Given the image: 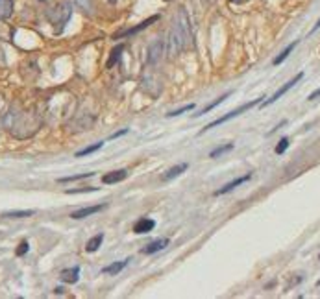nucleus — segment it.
<instances>
[{
    "label": "nucleus",
    "mask_w": 320,
    "mask_h": 299,
    "mask_svg": "<svg viewBox=\"0 0 320 299\" xmlns=\"http://www.w3.org/2000/svg\"><path fill=\"white\" fill-rule=\"evenodd\" d=\"M36 213V211H10V213H4L2 216L4 218H28L32 214Z\"/></svg>",
    "instance_id": "20"
},
{
    "label": "nucleus",
    "mask_w": 320,
    "mask_h": 299,
    "mask_svg": "<svg viewBox=\"0 0 320 299\" xmlns=\"http://www.w3.org/2000/svg\"><path fill=\"white\" fill-rule=\"evenodd\" d=\"M13 13V0H0V18H10Z\"/></svg>",
    "instance_id": "14"
},
{
    "label": "nucleus",
    "mask_w": 320,
    "mask_h": 299,
    "mask_svg": "<svg viewBox=\"0 0 320 299\" xmlns=\"http://www.w3.org/2000/svg\"><path fill=\"white\" fill-rule=\"evenodd\" d=\"M163 50H165V41L156 39V41L150 44V48H148L146 63H148V65H154V63L159 61V59H161V55H163Z\"/></svg>",
    "instance_id": "5"
},
{
    "label": "nucleus",
    "mask_w": 320,
    "mask_h": 299,
    "mask_svg": "<svg viewBox=\"0 0 320 299\" xmlns=\"http://www.w3.org/2000/svg\"><path fill=\"white\" fill-rule=\"evenodd\" d=\"M12 35H13V30L6 24V22H2V18H0V39H6V41H10V39H12Z\"/></svg>",
    "instance_id": "22"
},
{
    "label": "nucleus",
    "mask_w": 320,
    "mask_h": 299,
    "mask_svg": "<svg viewBox=\"0 0 320 299\" xmlns=\"http://www.w3.org/2000/svg\"><path fill=\"white\" fill-rule=\"evenodd\" d=\"M296 44H298V41H294V43H290L289 46H287V48H285L283 52H281V54H279L278 57H276V59H274V61H272V63H274V65H279V63H283L285 59H287V57H289V54H290V52H292V50H294V46H296Z\"/></svg>",
    "instance_id": "19"
},
{
    "label": "nucleus",
    "mask_w": 320,
    "mask_h": 299,
    "mask_svg": "<svg viewBox=\"0 0 320 299\" xmlns=\"http://www.w3.org/2000/svg\"><path fill=\"white\" fill-rule=\"evenodd\" d=\"M126 131H128V129H122V131H117V133L111 135V139H117V137H121V135H124V133H126Z\"/></svg>",
    "instance_id": "31"
},
{
    "label": "nucleus",
    "mask_w": 320,
    "mask_h": 299,
    "mask_svg": "<svg viewBox=\"0 0 320 299\" xmlns=\"http://www.w3.org/2000/svg\"><path fill=\"white\" fill-rule=\"evenodd\" d=\"M154 227H156V222L154 220H150V218H139L133 224V233L135 235H145V233H150Z\"/></svg>",
    "instance_id": "7"
},
{
    "label": "nucleus",
    "mask_w": 320,
    "mask_h": 299,
    "mask_svg": "<svg viewBox=\"0 0 320 299\" xmlns=\"http://www.w3.org/2000/svg\"><path fill=\"white\" fill-rule=\"evenodd\" d=\"M28 248H30V246H28V242H21V244H19V248H17V257L25 255L26 251H28Z\"/></svg>",
    "instance_id": "28"
},
{
    "label": "nucleus",
    "mask_w": 320,
    "mask_h": 299,
    "mask_svg": "<svg viewBox=\"0 0 320 299\" xmlns=\"http://www.w3.org/2000/svg\"><path fill=\"white\" fill-rule=\"evenodd\" d=\"M122 52H124V44H119L117 48L111 50V55H109V61H108V65H106V67H108V68L113 67V65H115V63L119 61V57H121Z\"/></svg>",
    "instance_id": "18"
},
{
    "label": "nucleus",
    "mask_w": 320,
    "mask_h": 299,
    "mask_svg": "<svg viewBox=\"0 0 320 299\" xmlns=\"http://www.w3.org/2000/svg\"><path fill=\"white\" fill-rule=\"evenodd\" d=\"M191 43V22H189L187 11L180 7L174 17L172 28H170L169 39H167V54L170 57L181 54Z\"/></svg>",
    "instance_id": "1"
},
{
    "label": "nucleus",
    "mask_w": 320,
    "mask_h": 299,
    "mask_svg": "<svg viewBox=\"0 0 320 299\" xmlns=\"http://www.w3.org/2000/svg\"><path fill=\"white\" fill-rule=\"evenodd\" d=\"M128 177V172L126 170H113V172H108L106 176H102V183L104 185H113V183H121Z\"/></svg>",
    "instance_id": "8"
},
{
    "label": "nucleus",
    "mask_w": 320,
    "mask_h": 299,
    "mask_svg": "<svg viewBox=\"0 0 320 299\" xmlns=\"http://www.w3.org/2000/svg\"><path fill=\"white\" fill-rule=\"evenodd\" d=\"M102 144H104V142H97V144H93V146L84 148V150L76 152V157H85V155H89V153H95L97 150H100V148H102Z\"/></svg>",
    "instance_id": "21"
},
{
    "label": "nucleus",
    "mask_w": 320,
    "mask_h": 299,
    "mask_svg": "<svg viewBox=\"0 0 320 299\" xmlns=\"http://www.w3.org/2000/svg\"><path fill=\"white\" fill-rule=\"evenodd\" d=\"M102 242H104V235H95L91 240H87V244H85V251H89V253L97 251L98 248L102 246Z\"/></svg>",
    "instance_id": "15"
},
{
    "label": "nucleus",
    "mask_w": 320,
    "mask_h": 299,
    "mask_svg": "<svg viewBox=\"0 0 320 299\" xmlns=\"http://www.w3.org/2000/svg\"><path fill=\"white\" fill-rule=\"evenodd\" d=\"M194 109V104H187V105H183V107H180V109H176V111H170L167 116H178V115H183L185 111H191Z\"/></svg>",
    "instance_id": "26"
},
{
    "label": "nucleus",
    "mask_w": 320,
    "mask_h": 299,
    "mask_svg": "<svg viewBox=\"0 0 320 299\" xmlns=\"http://www.w3.org/2000/svg\"><path fill=\"white\" fill-rule=\"evenodd\" d=\"M187 163H181V165H176L174 168H170L169 172H167V174H165L163 176V179L165 181H170V179H172V177H176V176H180V174H183V172L187 170Z\"/></svg>",
    "instance_id": "16"
},
{
    "label": "nucleus",
    "mask_w": 320,
    "mask_h": 299,
    "mask_svg": "<svg viewBox=\"0 0 320 299\" xmlns=\"http://www.w3.org/2000/svg\"><path fill=\"white\" fill-rule=\"evenodd\" d=\"M167 244H169V240H167V238H157V240L150 242L146 248H143V253H145V255H154V253H157V251L165 250Z\"/></svg>",
    "instance_id": "10"
},
{
    "label": "nucleus",
    "mask_w": 320,
    "mask_h": 299,
    "mask_svg": "<svg viewBox=\"0 0 320 299\" xmlns=\"http://www.w3.org/2000/svg\"><path fill=\"white\" fill-rule=\"evenodd\" d=\"M230 150H233V144H224V146H218V148H215L211 153H209V157L215 159V157H218V155H222V153L230 152Z\"/></svg>",
    "instance_id": "23"
},
{
    "label": "nucleus",
    "mask_w": 320,
    "mask_h": 299,
    "mask_svg": "<svg viewBox=\"0 0 320 299\" xmlns=\"http://www.w3.org/2000/svg\"><path fill=\"white\" fill-rule=\"evenodd\" d=\"M78 275H80V268L78 266H74V268H67L61 272L60 279L63 283H69V285H73V283L78 281Z\"/></svg>",
    "instance_id": "12"
},
{
    "label": "nucleus",
    "mask_w": 320,
    "mask_h": 299,
    "mask_svg": "<svg viewBox=\"0 0 320 299\" xmlns=\"http://www.w3.org/2000/svg\"><path fill=\"white\" fill-rule=\"evenodd\" d=\"M109 2H115V0H109Z\"/></svg>",
    "instance_id": "34"
},
{
    "label": "nucleus",
    "mask_w": 320,
    "mask_h": 299,
    "mask_svg": "<svg viewBox=\"0 0 320 299\" xmlns=\"http://www.w3.org/2000/svg\"><path fill=\"white\" fill-rule=\"evenodd\" d=\"M49 17L52 20V24H60V28L65 24L69 17H71V7L67 6V4H60V6H56L54 9H50L49 11Z\"/></svg>",
    "instance_id": "3"
},
{
    "label": "nucleus",
    "mask_w": 320,
    "mask_h": 299,
    "mask_svg": "<svg viewBox=\"0 0 320 299\" xmlns=\"http://www.w3.org/2000/svg\"><path fill=\"white\" fill-rule=\"evenodd\" d=\"M95 172H85V174H80V176H71V177H61L60 183H69V181H78V179H84V177H93Z\"/></svg>",
    "instance_id": "24"
},
{
    "label": "nucleus",
    "mask_w": 320,
    "mask_h": 299,
    "mask_svg": "<svg viewBox=\"0 0 320 299\" xmlns=\"http://www.w3.org/2000/svg\"><path fill=\"white\" fill-rule=\"evenodd\" d=\"M303 78V72H298L294 76V78L292 79H289V81H287V83H285L283 87H281V89H278V91L274 92V94H272V98H268V100H265V102H263V105H261V107H266V105H272L274 104V102H278L279 98L283 96L285 92L287 91H290V89H292V87L296 85V83H298V81H300V79Z\"/></svg>",
    "instance_id": "4"
},
{
    "label": "nucleus",
    "mask_w": 320,
    "mask_h": 299,
    "mask_svg": "<svg viewBox=\"0 0 320 299\" xmlns=\"http://www.w3.org/2000/svg\"><path fill=\"white\" fill-rule=\"evenodd\" d=\"M316 98H320V87L316 89V91H313L311 94L307 96V100H316Z\"/></svg>",
    "instance_id": "30"
},
{
    "label": "nucleus",
    "mask_w": 320,
    "mask_h": 299,
    "mask_svg": "<svg viewBox=\"0 0 320 299\" xmlns=\"http://www.w3.org/2000/svg\"><path fill=\"white\" fill-rule=\"evenodd\" d=\"M320 28V18H318V22H316V24H314V28H313V31H316Z\"/></svg>",
    "instance_id": "33"
},
{
    "label": "nucleus",
    "mask_w": 320,
    "mask_h": 299,
    "mask_svg": "<svg viewBox=\"0 0 320 299\" xmlns=\"http://www.w3.org/2000/svg\"><path fill=\"white\" fill-rule=\"evenodd\" d=\"M248 179H250V174H246V176H242V177H237L235 181H231V183H228L226 187H222V189H218L217 192H215V196L228 194V192H231V190L235 189V187H239V185H242V183H246Z\"/></svg>",
    "instance_id": "11"
},
{
    "label": "nucleus",
    "mask_w": 320,
    "mask_h": 299,
    "mask_svg": "<svg viewBox=\"0 0 320 299\" xmlns=\"http://www.w3.org/2000/svg\"><path fill=\"white\" fill-rule=\"evenodd\" d=\"M104 207H106V205L82 207V209H78V211H73V213H71V218H74V220H80V218H85V216H91V214H95V213H98V211H102Z\"/></svg>",
    "instance_id": "9"
},
{
    "label": "nucleus",
    "mask_w": 320,
    "mask_h": 299,
    "mask_svg": "<svg viewBox=\"0 0 320 299\" xmlns=\"http://www.w3.org/2000/svg\"><path fill=\"white\" fill-rule=\"evenodd\" d=\"M287 146H289V139H287V137H283V139H281V141H279L278 144H276V148H274V152L278 153V155H281V153H283L285 150H287Z\"/></svg>",
    "instance_id": "25"
},
{
    "label": "nucleus",
    "mask_w": 320,
    "mask_h": 299,
    "mask_svg": "<svg viewBox=\"0 0 320 299\" xmlns=\"http://www.w3.org/2000/svg\"><path fill=\"white\" fill-rule=\"evenodd\" d=\"M80 7H82V11L84 13H93V6H91V2L89 0H80V4H78Z\"/></svg>",
    "instance_id": "27"
},
{
    "label": "nucleus",
    "mask_w": 320,
    "mask_h": 299,
    "mask_svg": "<svg viewBox=\"0 0 320 299\" xmlns=\"http://www.w3.org/2000/svg\"><path fill=\"white\" fill-rule=\"evenodd\" d=\"M257 104H261V98H255V100H252V102H248V104H242L241 107H237V109H233V111H230L228 115H224V116H220V118H217V120H213V122H209L207 126H205L200 133H205L207 129H211V128H217V126H220V124H224V122H228V120H231V118H235V116H239V115H242L244 111H250L252 107H255Z\"/></svg>",
    "instance_id": "2"
},
{
    "label": "nucleus",
    "mask_w": 320,
    "mask_h": 299,
    "mask_svg": "<svg viewBox=\"0 0 320 299\" xmlns=\"http://www.w3.org/2000/svg\"><path fill=\"white\" fill-rule=\"evenodd\" d=\"M157 15H154V17H150V18H146V20H143L141 24H137L135 28H130V30H124V31H121V33H115L113 35V39H121V37H126V35H133V33H137V31H141V30H145V28H148V26L152 24V22H156L157 20Z\"/></svg>",
    "instance_id": "6"
},
{
    "label": "nucleus",
    "mask_w": 320,
    "mask_h": 299,
    "mask_svg": "<svg viewBox=\"0 0 320 299\" xmlns=\"http://www.w3.org/2000/svg\"><path fill=\"white\" fill-rule=\"evenodd\" d=\"M230 2H233V4H242V2H246V0H230Z\"/></svg>",
    "instance_id": "32"
},
{
    "label": "nucleus",
    "mask_w": 320,
    "mask_h": 299,
    "mask_svg": "<svg viewBox=\"0 0 320 299\" xmlns=\"http://www.w3.org/2000/svg\"><path fill=\"white\" fill-rule=\"evenodd\" d=\"M230 94H231V91L224 92L222 96H218L217 100H215V102H213V104H209V105H207V107H204V109L200 111V113H196V115H194V116H202V115H205V113H209V111H211L213 107H217L218 104H222V102H226V98L230 96Z\"/></svg>",
    "instance_id": "17"
},
{
    "label": "nucleus",
    "mask_w": 320,
    "mask_h": 299,
    "mask_svg": "<svg viewBox=\"0 0 320 299\" xmlns=\"http://www.w3.org/2000/svg\"><path fill=\"white\" fill-rule=\"evenodd\" d=\"M126 264H128V259H126V261H121V263L109 264V266L102 268V274H106V275H117L119 272H121V270L126 268Z\"/></svg>",
    "instance_id": "13"
},
{
    "label": "nucleus",
    "mask_w": 320,
    "mask_h": 299,
    "mask_svg": "<svg viewBox=\"0 0 320 299\" xmlns=\"http://www.w3.org/2000/svg\"><path fill=\"white\" fill-rule=\"evenodd\" d=\"M95 190H98V189H69L67 190V194H80V192H95Z\"/></svg>",
    "instance_id": "29"
}]
</instances>
